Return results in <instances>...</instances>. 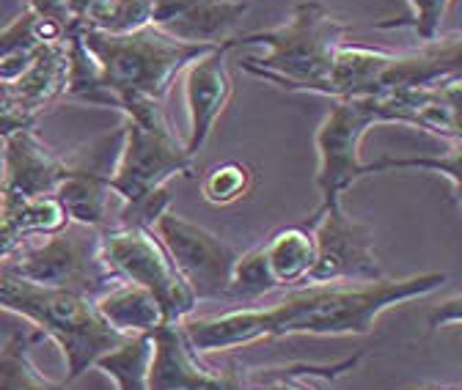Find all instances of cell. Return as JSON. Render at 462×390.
Segmentation results:
<instances>
[{
	"instance_id": "6da1fadb",
	"label": "cell",
	"mask_w": 462,
	"mask_h": 390,
	"mask_svg": "<svg viewBox=\"0 0 462 390\" xmlns=\"http://www.w3.org/2000/svg\"><path fill=\"white\" fill-rule=\"evenodd\" d=\"M446 281V272H421L369 284H306L273 305L185 319L182 327L199 355L231 352L283 336H366L388 308L427 297Z\"/></svg>"
},
{
	"instance_id": "7a4b0ae2",
	"label": "cell",
	"mask_w": 462,
	"mask_h": 390,
	"mask_svg": "<svg viewBox=\"0 0 462 390\" xmlns=\"http://www.w3.org/2000/svg\"><path fill=\"white\" fill-rule=\"evenodd\" d=\"M350 25L336 20L319 0H300L289 20L270 31L240 33L228 47L262 44L264 55H245L240 67L286 91L328 94L333 55L344 44Z\"/></svg>"
},
{
	"instance_id": "3957f363",
	"label": "cell",
	"mask_w": 462,
	"mask_h": 390,
	"mask_svg": "<svg viewBox=\"0 0 462 390\" xmlns=\"http://www.w3.org/2000/svg\"><path fill=\"white\" fill-rule=\"evenodd\" d=\"M0 308L33 322L64 352L67 385L80 379L99 355L119 347L125 336L107 327L88 295L69 289H44L0 267Z\"/></svg>"
},
{
	"instance_id": "277c9868",
	"label": "cell",
	"mask_w": 462,
	"mask_h": 390,
	"mask_svg": "<svg viewBox=\"0 0 462 390\" xmlns=\"http://www.w3.org/2000/svg\"><path fill=\"white\" fill-rule=\"evenodd\" d=\"M72 31L80 33L83 44L97 59L102 83L116 96V107H119L122 96H152L165 102V94L171 91L173 80L196 59L212 50L209 44L180 41L154 25L127 36H107L83 28Z\"/></svg>"
},
{
	"instance_id": "5b68a950",
	"label": "cell",
	"mask_w": 462,
	"mask_h": 390,
	"mask_svg": "<svg viewBox=\"0 0 462 390\" xmlns=\"http://www.w3.org/2000/svg\"><path fill=\"white\" fill-rule=\"evenodd\" d=\"M99 256L116 281L149 289L168 324H180L193 316L199 300L152 229L125 226V222L99 229Z\"/></svg>"
},
{
	"instance_id": "8992f818",
	"label": "cell",
	"mask_w": 462,
	"mask_h": 390,
	"mask_svg": "<svg viewBox=\"0 0 462 390\" xmlns=\"http://www.w3.org/2000/svg\"><path fill=\"white\" fill-rule=\"evenodd\" d=\"M17 277L44 289H69L80 295H99L116 277L99 256V229L69 222L67 229L42 237V242L20 245L0 261Z\"/></svg>"
},
{
	"instance_id": "52a82bcc",
	"label": "cell",
	"mask_w": 462,
	"mask_h": 390,
	"mask_svg": "<svg viewBox=\"0 0 462 390\" xmlns=\"http://www.w3.org/2000/svg\"><path fill=\"white\" fill-rule=\"evenodd\" d=\"M374 124H385L377 96L333 99L314 138L319 206L341 201L346 190L364 179L366 162L361 159V143Z\"/></svg>"
},
{
	"instance_id": "ba28073f",
	"label": "cell",
	"mask_w": 462,
	"mask_h": 390,
	"mask_svg": "<svg viewBox=\"0 0 462 390\" xmlns=\"http://www.w3.org/2000/svg\"><path fill=\"white\" fill-rule=\"evenodd\" d=\"M173 177H193V157L177 130H149L127 119L107 187L125 204L165 187Z\"/></svg>"
},
{
	"instance_id": "9c48e42d",
	"label": "cell",
	"mask_w": 462,
	"mask_h": 390,
	"mask_svg": "<svg viewBox=\"0 0 462 390\" xmlns=\"http://www.w3.org/2000/svg\"><path fill=\"white\" fill-rule=\"evenodd\" d=\"M306 226L314 231V267L306 284H369L385 277L374 256V234L346 214L341 201L317 206Z\"/></svg>"
},
{
	"instance_id": "30bf717a",
	"label": "cell",
	"mask_w": 462,
	"mask_h": 390,
	"mask_svg": "<svg viewBox=\"0 0 462 390\" xmlns=\"http://www.w3.org/2000/svg\"><path fill=\"white\" fill-rule=\"evenodd\" d=\"M152 231L165 245L171 261L177 264L196 300H215L228 295L231 269L240 256L228 242L171 209L157 217Z\"/></svg>"
},
{
	"instance_id": "8fae6325",
	"label": "cell",
	"mask_w": 462,
	"mask_h": 390,
	"mask_svg": "<svg viewBox=\"0 0 462 390\" xmlns=\"http://www.w3.org/2000/svg\"><path fill=\"white\" fill-rule=\"evenodd\" d=\"M69 171V159L55 154L36 130L4 138L0 146V209L55 195V187Z\"/></svg>"
},
{
	"instance_id": "7c38bea8",
	"label": "cell",
	"mask_w": 462,
	"mask_h": 390,
	"mask_svg": "<svg viewBox=\"0 0 462 390\" xmlns=\"http://www.w3.org/2000/svg\"><path fill=\"white\" fill-rule=\"evenodd\" d=\"M228 52H231L228 41L217 44L182 72L185 104H188V119H190L185 149L193 159L207 146L215 124L226 113L231 94H235V80L228 75V61H226Z\"/></svg>"
},
{
	"instance_id": "4fadbf2b",
	"label": "cell",
	"mask_w": 462,
	"mask_h": 390,
	"mask_svg": "<svg viewBox=\"0 0 462 390\" xmlns=\"http://www.w3.org/2000/svg\"><path fill=\"white\" fill-rule=\"evenodd\" d=\"M245 0H152V25L188 44H226L248 14Z\"/></svg>"
},
{
	"instance_id": "5bb4252c",
	"label": "cell",
	"mask_w": 462,
	"mask_h": 390,
	"mask_svg": "<svg viewBox=\"0 0 462 390\" xmlns=\"http://www.w3.org/2000/svg\"><path fill=\"white\" fill-rule=\"evenodd\" d=\"M152 363L149 390H220V368L201 363V355L185 336L180 324H160L152 330Z\"/></svg>"
},
{
	"instance_id": "9a60e30c",
	"label": "cell",
	"mask_w": 462,
	"mask_h": 390,
	"mask_svg": "<svg viewBox=\"0 0 462 390\" xmlns=\"http://www.w3.org/2000/svg\"><path fill=\"white\" fill-rule=\"evenodd\" d=\"M110 168L99 159L69 162V171L55 187V201L64 206L69 222L105 229L107 226V198H110Z\"/></svg>"
},
{
	"instance_id": "2e32d148",
	"label": "cell",
	"mask_w": 462,
	"mask_h": 390,
	"mask_svg": "<svg viewBox=\"0 0 462 390\" xmlns=\"http://www.w3.org/2000/svg\"><path fill=\"white\" fill-rule=\"evenodd\" d=\"M91 300H94L99 319L125 339L152 332L160 324H165L157 297L149 289L130 284V281H113Z\"/></svg>"
},
{
	"instance_id": "e0dca14e",
	"label": "cell",
	"mask_w": 462,
	"mask_h": 390,
	"mask_svg": "<svg viewBox=\"0 0 462 390\" xmlns=\"http://www.w3.org/2000/svg\"><path fill=\"white\" fill-rule=\"evenodd\" d=\"M67 226L69 217L64 206L55 201V195L31 198L9 209H0V261L12 256L31 237H50Z\"/></svg>"
},
{
	"instance_id": "ac0fdd59",
	"label": "cell",
	"mask_w": 462,
	"mask_h": 390,
	"mask_svg": "<svg viewBox=\"0 0 462 390\" xmlns=\"http://www.w3.org/2000/svg\"><path fill=\"white\" fill-rule=\"evenodd\" d=\"M267 269L275 281V289L303 286L309 281V272L314 267V231L309 226H289L275 231L262 245Z\"/></svg>"
},
{
	"instance_id": "d6986e66",
	"label": "cell",
	"mask_w": 462,
	"mask_h": 390,
	"mask_svg": "<svg viewBox=\"0 0 462 390\" xmlns=\"http://www.w3.org/2000/svg\"><path fill=\"white\" fill-rule=\"evenodd\" d=\"M67 69H69V55H67V39L44 44L33 64L14 80L9 88L28 104L36 113H42V107L55 102L58 96H64L67 88Z\"/></svg>"
},
{
	"instance_id": "ffe728a7",
	"label": "cell",
	"mask_w": 462,
	"mask_h": 390,
	"mask_svg": "<svg viewBox=\"0 0 462 390\" xmlns=\"http://www.w3.org/2000/svg\"><path fill=\"white\" fill-rule=\"evenodd\" d=\"M152 332L125 339L119 347L99 355L91 368L107 374L116 390H149V363H152Z\"/></svg>"
},
{
	"instance_id": "44dd1931",
	"label": "cell",
	"mask_w": 462,
	"mask_h": 390,
	"mask_svg": "<svg viewBox=\"0 0 462 390\" xmlns=\"http://www.w3.org/2000/svg\"><path fill=\"white\" fill-rule=\"evenodd\" d=\"M67 55H69V69H67V88L64 96L97 107H113L116 110V96L107 91L102 83V72L97 59L88 52L78 31L67 33Z\"/></svg>"
},
{
	"instance_id": "7402d4cb",
	"label": "cell",
	"mask_w": 462,
	"mask_h": 390,
	"mask_svg": "<svg viewBox=\"0 0 462 390\" xmlns=\"http://www.w3.org/2000/svg\"><path fill=\"white\" fill-rule=\"evenodd\" d=\"M39 332H14L0 347V390H67V382H50L31 358Z\"/></svg>"
},
{
	"instance_id": "603a6c76",
	"label": "cell",
	"mask_w": 462,
	"mask_h": 390,
	"mask_svg": "<svg viewBox=\"0 0 462 390\" xmlns=\"http://www.w3.org/2000/svg\"><path fill=\"white\" fill-rule=\"evenodd\" d=\"M152 25V0H88L80 14L83 31L127 36Z\"/></svg>"
},
{
	"instance_id": "cb8c5ba5",
	"label": "cell",
	"mask_w": 462,
	"mask_h": 390,
	"mask_svg": "<svg viewBox=\"0 0 462 390\" xmlns=\"http://www.w3.org/2000/svg\"><path fill=\"white\" fill-rule=\"evenodd\" d=\"M256 182V174L248 162L240 159H226L217 162L204 174L201 179V195L212 204V206H231L243 198L251 195Z\"/></svg>"
},
{
	"instance_id": "d4e9b609",
	"label": "cell",
	"mask_w": 462,
	"mask_h": 390,
	"mask_svg": "<svg viewBox=\"0 0 462 390\" xmlns=\"http://www.w3.org/2000/svg\"><path fill=\"white\" fill-rule=\"evenodd\" d=\"M270 292H275V281H273V275L267 269L262 245L243 253V256H237L235 269H231L228 295L237 297V300H245V303H256Z\"/></svg>"
},
{
	"instance_id": "484cf974",
	"label": "cell",
	"mask_w": 462,
	"mask_h": 390,
	"mask_svg": "<svg viewBox=\"0 0 462 390\" xmlns=\"http://www.w3.org/2000/svg\"><path fill=\"white\" fill-rule=\"evenodd\" d=\"M404 168H419V171H435L440 177H446L451 182V193L454 198L459 195V143H451L446 157H383L377 162H366L364 177L372 174H383V171H404Z\"/></svg>"
},
{
	"instance_id": "4316f807",
	"label": "cell",
	"mask_w": 462,
	"mask_h": 390,
	"mask_svg": "<svg viewBox=\"0 0 462 390\" xmlns=\"http://www.w3.org/2000/svg\"><path fill=\"white\" fill-rule=\"evenodd\" d=\"M411 14L402 20H385L377 23V31H391V28H411L421 41H432L440 33V23L451 6V0H408Z\"/></svg>"
},
{
	"instance_id": "83f0119b",
	"label": "cell",
	"mask_w": 462,
	"mask_h": 390,
	"mask_svg": "<svg viewBox=\"0 0 462 390\" xmlns=\"http://www.w3.org/2000/svg\"><path fill=\"white\" fill-rule=\"evenodd\" d=\"M39 113L33 107H28L6 83H0V141L36 127Z\"/></svg>"
},
{
	"instance_id": "f1b7e54d",
	"label": "cell",
	"mask_w": 462,
	"mask_h": 390,
	"mask_svg": "<svg viewBox=\"0 0 462 390\" xmlns=\"http://www.w3.org/2000/svg\"><path fill=\"white\" fill-rule=\"evenodd\" d=\"M86 4L88 0H28V9L36 12L39 17L61 23L69 33L72 28L80 25V14Z\"/></svg>"
},
{
	"instance_id": "f546056e",
	"label": "cell",
	"mask_w": 462,
	"mask_h": 390,
	"mask_svg": "<svg viewBox=\"0 0 462 390\" xmlns=\"http://www.w3.org/2000/svg\"><path fill=\"white\" fill-rule=\"evenodd\" d=\"M459 319H462V313H459V297H451L448 303H443L435 311V316L430 319V327L432 330H438V327H457Z\"/></svg>"
},
{
	"instance_id": "4dcf8cb0",
	"label": "cell",
	"mask_w": 462,
	"mask_h": 390,
	"mask_svg": "<svg viewBox=\"0 0 462 390\" xmlns=\"http://www.w3.org/2000/svg\"><path fill=\"white\" fill-rule=\"evenodd\" d=\"M404 390H459L457 385H435V382H421V385H411Z\"/></svg>"
}]
</instances>
